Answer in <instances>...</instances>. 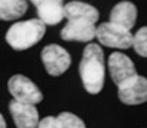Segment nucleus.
<instances>
[{"label": "nucleus", "instance_id": "obj_15", "mask_svg": "<svg viewBox=\"0 0 147 128\" xmlns=\"http://www.w3.org/2000/svg\"><path fill=\"white\" fill-rule=\"evenodd\" d=\"M132 47L141 58H147V27H141L132 38Z\"/></svg>", "mask_w": 147, "mask_h": 128}, {"label": "nucleus", "instance_id": "obj_8", "mask_svg": "<svg viewBox=\"0 0 147 128\" xmlns=\"http://www.w3.org/2000/svg\"><path fill=\"white\" fill-rule=\"evenodd\" d=\"M9 112L12 115V119H13L16 128H37L40 124L38 110H37L35 105L10 100Z\"/></svg>", "mask_w": 147, "mask_h": 128}, {"label": "nucleus", "instance_id": "obj_12", "mask_svg": "<svg viewBox=\"0 0 147 128\" xmlns=\"http://www.w3.org/2000/svg\"><path fill=\"white\" fill-rule=\"evenodd\" d=\"M63 14L68 21H88L96 24L99 21V10L94 6L82 3V2H69L63 7Z\"/></svg>", "mask_w": 147, "mask_h": 128}, {"label": "nucleus", "instance_id": "obj_9", "mask_svg": "<svg viewBox=\"0 0 147 128\" xmlns=\"http://www.w3.org/2000/svg\"><path fill=\"white\" fill-rule=\"evenodd\" d=\"M96 24L88 21H68L60 31V37L65 41H91L96 37Z\"/></svg>", "mask_w": 147, "mask_h": 128}, {"label": "nucleus", "instance_id": "obj_13", "mask_svg": "<svg viewBox=\"0 0 147 128\" xmlns=\"http://www.w3.org/2000/svg\"><path fill=\"white\" fill-rule=\"evenodd\" d=\"M27 0H0V19L15 21L27 12Z\"/></svg>", "mask_w": 147, "mask_h": 128}, {"label": "nucleus", "instance_id": "obj_10", "mask_svg": "<svg viewBox=\"0 0 147 128\" xmlns=\"http://www.w3.org/2000/svg\"><path fill=\"white\" fill-rule=\"evenodd\" d=\"M137 21V7L131 2H119L113 6L110 12V21L118 27H122L125 30H129L136 25Z\"/></svg>", "mask_w": 147, "mask_h": 128}, {"label": "nucleus", "instance_id": "obj_14", "mask_svg": "<svg viewBox=\"0 0 147 128\" xmlns=\"http://www.w3.org/2000/svg\"><path fill=\"white\" fill-rule=\"evenodd\" d=\"M57 128H85V124L81 118L71 112H62L56 116Z\"/></svg>", "mask_w": 147, "mask_h": 128}, {"label": "nucleus", "instance_id": "obj_7", "mask_svg": "<svg viewBox=\"0 0 147 128\" xmlns=\"http://www.w3.org/2000/svg\"><path fill=\"white\" fill-rule=\"evenodd\" d=\"M107 68H109V74L112 77V81L119 87L124 83H127L128 80L134 78L137 74L136 65L134 62L124 53L115 52L109 56L107 59Z\"/></svg>", "mask_w": 147, "mask_h": 128}, {"label": "nucleus", "instance_id": "obj_1", "mask_svg": "<svg viewBox=\"0 0 147 128\" xmlns=\"http://www.w3.org/2000/svg\"><path fill=\"white\" fill-rule=\"evenodd\" d=\"M80 77L90 94H99L105 85V55L100 46H85L80 62Z\"/></svg>", "mask_w": 147, "mask_h": 128}, {"label": "nucleus", "instance_id": "obj_5", "mask_svg": "<svg viewBox=\"0 0 147 128\" xmlns=\"http://www.w3.org/2000/svg\"><path fill=\"white\" fill-rule=\"evenodd\" d=\"M41 60L49 75L59 77L71 66V55L57 44H49L41 50Z\"/></svg>", "mask_w": 147, "mask_h": 128}, {"label": "nucleus", "instance_id": "obj_16", "mask_svg": "<svg viewBox=\"0 0 147 128\" xmlns=\"http://www.w3.org/2000/svg\"><path fill=\"white\" fill-rule=\"evenodd\" d=\"M37 128H57L56 116H46V118H43Z\"/></svg>", "mask_w": 147, "mask_h": 128}, {"label": "nucleus", "instance_id": "obj_6", "mask_svg": "<svg viewBox=\"0 0 147 128\" xmlns=\"http://www.w3.org/2000/svg\"><path fill=\"white\" fill-rule=\"evenodd\" d=\"M118 97L122 103L136 106L147 102V78L136 75L118 87Z\"/></svg>", "mask_w": 147, "mask_h": 128}, {"label": "nucleus", "instance_id": "obj_3", "mask_svg": "<svg viewBox=\"0 0 147 128\" xmlns=\"http://www.w3.org/2000/svg\"><path fill=\"white\" fill-rule=\"evenodd\" d=\"M7 90L12 94L13 100L22 102L28 105H37L43 100V93L30 78L25 75L16 74L10 77L7 81Z\"/></svg>", "mask_w": 147, "mask_h": 128}, {"label": "nucleus", "instance_id": "obj_2", "mask_svg": "<svg viewBox=\"0 0 147 128\" xmlns=\"http://www.w3.org/2000/svg\"><path fill=\"white\" fill-rule=\"evenodd\" d=\"M46 34V25L40 19H27L12 24L6 33V41L13 50H27L35 46Z\"/></svg>", "mask_w": 147, "mask_h": 128}, {"label": "nucleus", "instance_id": "obj_11", "mask_svg": "<svg viewBox=\"0 0 147 128\" xmlns=\"http://www.w3.org/2000/svg\"><path fill=\"white\" fill-rule=\"evenodd\" d=\"M63 0H47L37 6L38 19L44 25H57L65 18L63 14Z\"/></svg>", "mask_w": 147, "mask_h": 128}, {"label": "nucleus", "instance_id": "obj_4", "mask_svg": "<svg viewBox=\"0 0 147 128\" xmlns=\"http://www.w3.org/2000/svg\"><path fill=\"white\" fill-rule=\"evenodd\" d=\"M96 37L100 41V44L112 49H122V50L129 49L132 46V38H134L129 30L118 27L112 22L100 24L97 27Z\"/></svg>", "mask_w": 147, "mask_h": 128}, {"label": "nucleus", "instance_id": "obj_17", "mask_svg": "<svg viewBox=\"0 0 147 128\" xmlns=\"http://www.w3.org/2000/svg\"><path fill=\"white\" fill-rule=\"evenodd\" d=\"M0 128H6V121H5L2 113H0Z\"/></svg>", "mask_w": 147, "mask_h": 128}, {"label": "nucleus", "instance_id": "obj_18", "mask_svg": "<svg viewBox=\"0 0 147 128\" xmlns=\"http://www.w3.org/2000/svg\"><path fill=\"white\" fill-rule=\"evenodd\" d=\"M31 2H32V3L35 5V7H37V6L40 5V3H43V2H47V0H31Z\"/></svg>", "mask_w": 147, "mask_h": 128}]
</instances>
